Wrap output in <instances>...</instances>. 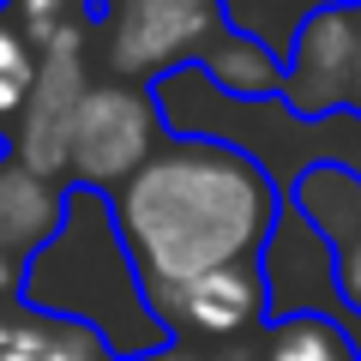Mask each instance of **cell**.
Segmentation results:
<instances>
[{
  "mask_svg": "<svg viewBox=\"0 0 361 361\" xmlns=\"http://www.w3.org/2000/svg\"><path fill=\"white\" fill-rule=\"evenodd\" d=\"M115 235L139 271L145 295L151 289L193 283L205 271L259 259L277 235L283 193L271 169L253 151L229 139H180L169 133L163 151L109 199Z\"/></svg>",
  "mask_w": 361,
  "mask_h": 361,
  "instance_id": "cell-1",
  "label": "cell"
},
{
  "mask_svg": "<svg viewBox=\"0 0 361 361\" xmlns=\"http://www.w3.org/2000/svg\"><path fill=\"white\" fill-rule=\"evenodd\" d=\"M18 295L42 313H61L78 319L109 343V355L127 361L145 349L169 343V331L157 325L145 283L133 271L127 247L115 235V211L103 193H85V187H66V223L49 247L25 265V283Z\"/></svg>",
  "mask_w": 361,
  "mask_h": 361,
  "instance_id": "cell-2",
  "label": "cell"
},
{
  "mask_svg": "<svg viewBox=\"0 0 361 361\" xmlns=\"http://www.w3.org/2000/svg\"><path fill=\"white\" fill-rule=\"evenodd\" d=\"M169 139L163 103L151 85H127V78H97L78 103L73 121V151H66V187L115 199Z\"/></svg>",
  "mask_w": 361,
  "mask_h": 361,
  "instance_id": "cell-3",
  "label": "cell"
},
{
  "mask_svg": "<svg viewBox=\"0 0 361 361\" xmlns=\"http://www.w3.org/2000/svg\"><path fill=\"white\" fill-rule=\"evenodd\" d=\"M217 0H103L97 42H103L109 78L127 85H163L205 61V49L223 37Z\"/></svg>",
  "mask_w": 361,
  "mask_h": 361,
  "instance_id": "cell-4",
  "label": "cell"
},
{
  "mask_svg": "<svg viewBox=\"0 0 361 361\" xmlns=\"http://www.w3.org/2000/svg\"><path fill=\"white\" fill-rule=\"evenodd\" d=\"M90 42H97V25H78V30H61L49 49H37L30 103H25V115L13 121V133H6V151L25 169L61 180V187H66V151H73L78 103H85V90L97 85V73H90Z\"/></svg>",
  "mask_w": 361,
  "mask_h": 361,
  "instance_id": "cell-5",
  "label": "cell"
},
{
  "mask_svg": "<svg viewBox=\"0 0 361 361\" xmlns=\"http://www.w3.org/2000/svg\"><path fill=\"white\" fill-rule=\"evenodd\" d=\"M151 313L169 337L180 343H205V349H229V343H253L271 325V289H265V265L241 259V265L205 271L193 283L175 289H151Z\"/></svg>",
  "mask_w": 361,
  "mask_h": 361,
  "instance_id": "cell-6",
  "label": "cell"
},
{
  "mask_svg": "<svg viewBox=\"0 0 361 361\" xmlns=\"http://www.w3.org/2000/svg\"><path fill=\"white\" fill-rule=\"evenodd\" d=\"M355 97V0L319 6L295 30L283 54V97L277 103L301 121H331Z\"/></svg>",
  "mask_w": 361,
  "mask_h": 361,
  "instance_id": "cell-7",
  "label": "cell"
},
{
  "mask_svg": "<svg viewBox=\"0 0 361 361\" xmlns=\"http://www.w3.org/2000/svg\"><path fill=\"white\" fill-rule=\"evenodd\" d=\"M289 205L331 247V289L349 313H361V175L349 163H307L289 187Z\"/></svg>",
  "mask_w": 361,
  "mask_h": 361,
  "instance_id": "cell-8",
  "label": "cell"
},
{
  "mask_svg": "<svg viewBox=\"0 0 361 361\" xmlns=\"http://www.w3.org/2000/svg\"><path fill=\"white\" fill-rule=\"evenodd\" d=\"M61 223H66V187L25 169L6 151V163H0V253L25 271L61 235Z\"/></svg>",
  "mask_w": 361,
  "mask_h": 361,
  "instance_id": "cell-9",
  "label": "cell"
},
{
  "mask_svg": "<svg viewBox=\"0 0 361 361\" xmlns=\"http://www.w3.org/2000/svg\"><path fill=\"white\" fill-rule=\"evenodd\" d=\"M0 361H115L90 325L30 307L25 295L0 301Z\"/></svg>",
  "mask_w": 361,
  "mask_h": 361,
  "instance_id": "cell-10",
  "label": "cell"
},
{
  "mask_svg": "<svg viewBox=\"0 0 361 361\" xmlns=\"http://www.w3.org/2000/svg\"><path fill=\"white\" fill-rule=\"evenodd\" d=\"M193 73L211 78V85H217L223 97H235V103H277V97H283V61L271 49H259V42L235 37V30H223V37L211 42Z\"/></svg>",
  "mask_w": 361,
  "mask_h": 361,
  "instance_id": "cell-11",
  "label": "cell"
},
{
  "mask_svg": "<svg viewBox=\"0 0 361 361\" xmlns=\"http://www.w3.org/2000/svg\"><path fill=\"white\" fill-rule=\"evenodd\" d=\"M259 361H361V349L325 313H277L259 337Z\"/></svg>",
  "mask_w": 361,
  "mask_h": 361,
  "instance_id": "cell-12",
  "label": "cell"
},
{
  "mask_svg": "<svg viewBox=\"0 0 361 361\" xmlns=\"http://www.w3.org/2000/svg\"><path fill=\"white\" fill-rule=\"evenodd\" d=\"M30 85H37V49L13 25V13L0 6V133H13V121L25 115Z\"/></svg>",
  "mask_w": 361,
  "mask_h": 361,
  "instance_id": "cell-13",
  "label": "cell"
},
{
  "mask_svg": "<svg viewBox=\"0 0 361 361\" xmlns=\"http://www.w3.org/2000/svg\"><path fill=\"white\" fill-rule=\"evenodd\" d=\"M0 6L30 37V49H49L61 30H78V25H97L103 18V0H0Z\"/></svg>",
  "mask_w": 361,
  "mask_h": 361,
  "instance_id": "cell-14",
  "label": "cell"
},
{
  "mask_svg": "<svg viewBox=\"0 0 361 361\" xmlns=\"http://www.w3.org/2000/svg\"><path fill=\"white\" fill-rule=\"evenodd\" d=\"M265 337V331H259ZM259 337L253 343H229V349H205V343H180V337H169V343L145 349V355H127V361H259Z\"/></svg>",
  "mask_w": 361,
  "mask_h": 361,
  "instance_id": "cell-15",
  "label": "cell"
},
{
  "mask_svg": "<svg viewBox=\"0 0 361 361\" xmlns=\"http://www.w3.org/2000/svg\"><path fill=\"white\" fill-rule=\"evenodd\" d=\"M18 283H25V271H18L13 259L0 253V301H13V295H18Z\"/></svg>",
  "mask_w": 361,
  "mask_h": 361,
  "instance_id": "cell-16",
  "label": "cell"
},
{
  "mask_svg": "<svg viewBox=\"0 0 361 361\" xmlns=\"http://www.w3.org/2000/svg\"><path fill=\"white\" fill-rule=\"evenodd\" d=\"M349 109L361 115V0H355V97H349Z\"/></svg>",
  "mask_w": 361,
  "mask_h": 361,
  "instance_id": "cell-17",
  "label": "cell"
},
{
  "mask_svg": "<svg viewBox=\"0 0 361 361\" xmlns=\"http://www.w3.org/2000/svg\"><path fill=\"white\" fill-rule=\"evenodd\" d=\"M0 163H6V133H0Z\"/></svg>",
  "mask_w": 361,
  "mask_h": 361,
  "instance_id": "cell-18",
  "label": "cell"
}]
</instances>
